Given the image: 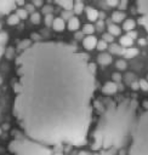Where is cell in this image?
Listing matches in <instances>:
<instances>
[{
  "label": "cell",
  "mask_w": 148,
  "mask_h": 155,
  "mask_svg": "<svg viewBox=\"0 0 148 155\" xmlns=\"http://www.w3.org/2000/svg\"><path fill=\"white\" fill-rule=\"evenodd\" d=\"M1 132H2V128L0 127V136H1Z\"/></svg>",
  "instance_id": "cell-50"
},
{
  "label": "cell",
  "mask_w": 148,
  "mask_h": 155,
  "mask_svg": "<svg viewBox=\"0 0 148 155\" xmlns=\"http://www.w3.org/2000/svg\"><path fill=\"white\" fill-rule=\"evenodd\" d=\"M102 39H103L106 42H108V44H112V42L114 41V36H113L110 33H104V34L102 35Z\"/></svg>",
  "instance_id": "cell-31"
},
{
  "label": "cell",
  "mask_w": 148,
  "mask_h": 155,
  "mask_svg": "<svg viewBox=\"0 0 148 155\" xmlns=\"http://www.w3.org/2000/svg\"><path fill=\"white\" fill-rule=\"evenodd\" d=\"M129 155H148V109L135 120L130 134Z\"/></svg>",
  "instance_id": "cell-3"
},
{
  "label": "cell",
  "mask_w": 148,
  "mask_h": 155,
  "mask_svg": "<svg viewBox=\"0 0 148 155\" xmlns=\"http://www.w3.org/2000/svg\"><path fill=\"white\" fill-rule=\"evenodd\" d=\"M19 17L16 15V13H11L8 17H7V24L8 25H17L19 23Z\"/></svg>",
  "instance_id": "cell-21"
},
{
  "label": "cell",
  "mask_w": 148,
  "mask_h": 155,
  "mask_svg": "<svg viewBox=\"0 0 148 155\" xmlns=\"http://www.w3.org/2000/svg\"><path fill=\"white\" fill-rule=\"evenodd\" d=\"M13 115L45 145H82L92 120L95 71L87 54L62 41H35L16 58Z\"/></svg>",
  "instance_id": "cell-1"
},
{
  "label": "cell",
  "mask_w": 148,
  "mask_h": 155,
  "mask_svg": "<svg viewBox=\"0 0 148 155\" xmlns=\"http://www.w3.org/2000/svg\"><path fill=\"white\" fill-rule=\"evenodd\" d=\"M127 35H129L131 39H136V38H137V33H136L135 30H130V31H127Z\"/></svg>",
  "instance_id": "cell-43"
},
{
  "label": "cell",
  "mask_w": 148,
  "mask_h": 155,
  "mask_svg": "<svg viewBox=\"0 0 148 155\" xmlns=\"http://www.w3.org/2000/svg\"><path fill=\"white\" fill-rule=\"evenodd\" d=\"M15 6V0H0V15H7Z\"/></svg>",
  "instance_id": "cell-7"
},
{
  "label": "cell",
  "mask_w": 148,
  "mask_h": 155,
  "mask_svg": "<svg viewBox=\"0 0 148 155\" xmlns=\"http://www.w3.org/2000/svg\"><path fill=\"white\" fill-rule=\"evenodd\" d=\"M138 44H140L141 46H144V45L147 44V41H146V39H143V38H141V39H138Z\"/></svg>",
  "instance_id": "cell-45"
},
{
  "label": "cell",
  "mask_w": 148,
  "mask_h": 155,
  "mask_svg": "<svg viewBox=\"0 0 148 155\" xmlns=\"http://www.w3.org/2000/svg\"><path fill=\"white\" fill-rule=\"evenodd\" d=\"M119 42H120V45L123 46V47H131L132 46V44H133V39H131L127 34L126 35H123V36H120V39H119Z\"/></svg>",
  "instance_id": "cell-15"
},
{
  "label": "cell",
  "mask_w": 148,
  "mask_h": 155,
  "mask_svg": "<svg viewBox=\"0 0 148 155\" xmlns=\"http://www.w3.org/2000/svg\"><path fill=\"white\" fill-rule=\"evenodd\" d=\"M79 155H90V154H89L87 151H80V153H79Z\"/></svg>",
  "instance_id": "cell-48"
},
{
  "label": "cell",
  "mask_w": 148,
  "mask_h": 155,
  "mask_svg": "<svg viewBox=\"0 0 148 155\" xmlns=\"http://www.w3.org/2000/svg\"><path fill=\"white\" fill-rule=\"evenodd\" d=\"M118 6H119V8H120V10H125V8H126V6H127V0H120Z\"/></svg>",
  "instance_id": "cell-39"
},
{
  "label": "cell",
  "mask_w": 148,
  "mask_h": 155,
  "mask_svg": "<svg viewBox=\"0 0 148 155\" xmlns=\"http://www.w3.org/2000/svg\"><path fill=\"white\" fill-rule=\"evenodd\" d=\"M52 28L55 31H63L64 28H66V22L62 17H56L53 18V22H52Z\"/></svg>",
  "instance_id": "cell-11"
},
{
  "label": "cell",
  "mask_w": 148,
  "mask_h": 155,
  "mask_svg": "<svg viewBox=\"0 0 148 155\" xmlns=\"http://www.w3.org/2000/svg\"><path fill=\"white\" fill-rule=\"evenodd\" d=\"M52 22H53V16H52V13L45 15V24H46V27H52Z\"/></svg>",
  "instance_id": "cell-32"
},
{
  "label": "cell",
  "mask_w": 148,
  "mask_h": 155,
  "mask_svg": "<svg viewBox=\"0 0 148 155\" xmlns=\"http://www.w3.org/2000/svg\"><path fill=\"white\" fill-rule=\"evenodd\" d=\"M61 17H62L64 21H68V19H70V18L73 17V12H72V10H64V11L62 12Z\"/></svg>",
  "instance_id": "cell-30"
},
{
  "label": "cell",
  "mask_w": 148,
  "mask_h": 155,
  "mask_svg": "<svg viewBox=\"0 0 148 155\" xmlns=\"http://www.w3.org/2000/svg\"><path fill=\"white\" fill-rule=\"evenodd\" d=\"M24 8L27 10V12H28V13H29V12H30V13H33V12H34V10H35V6H34L33 4H25V5H24Z\"/></svg>",
  "instance_id": "cell-37"
},
{
  "label": "cell",
  "mask_w": 148,
  "mask_h": 155,
  "mask_svg": "<svg viewBox=\"0 0 148 155\" xmlns=\"http://www.w3.org/2000/svg\"><path fill=\"white\" fill-rule=\"evenodd\" d=\"M130 85H131V88H132L133 91H137V90H140V84H138V81H132Z\"/></svg>",
  "instance_id": "cell-40"
},
{
  "label": "cell",
  "mask_w": 148,
  "mask_h": 155,
  "mask_svg": "<svg viewBox=\"0 0 148 155\" xmlns=\"http://www.w3.org/2000/svg\"><path fill=\"white\" fill-rule=\"evenodd\" d=\"M107 5L110 7H116L119 5V0H107Z\"/></svg>",
  "instance_id": "cell-38"
},
{
  "label": "cell",
  "mask_w": 148,
  "mask_h": 155,
  "mask_svg": "<svg viewBox=\"0 0 148 155\" xmlns=\"http://www.w3.org/2000/svg\"><path fill=\"white\" fill-rule=\"evenodd\" d=\"M138 103L126 98L109 105L101 115L93 131V150L120 149L130 138Z\"/></svg>",
  "instance_id": "cell-2"
},
{
  "label": "cell",
  "mask_w": 148,
  "mask_h": 155,
  "mask_svg": "<svg viewBox=\"0 0 148 155\" xmlns=\"http://www.w3.org/2000/svg\"><path fill=\"white\" fill-rule=\"evenodd\" d=\"M108 33H110L113 36H119L121 33V29L119 25H116V23H110L108 24Z\"/></svg>",
  "instance_id": "cell-17"
},
{
  "label": "cell",
  "mask_w": 148,
  "mask_h": 155,
  "mask_svg": "<svg viewBox=\"0 0 148 155\" xmlns=\"http://www.w3.org/2000/svg\"><path fill=\"white\" fill-rule=\"evenodd\" d=\"M85 10V6H84V2L78 0V1H74V5H73V12L75 15H81L82 11Z\"/></svg>",
  "instance_id": "cell-18"
},
{
  "label": "cell",
  "mask_w": 148,
  "mask_h": 155,
  "mask_svg": "<svg viewBox=\"0 0 148 155\" xmlns=\"http://www.w3.org/2000/svg\"><path fill=\"white\" fill-rule=\"evenodd\" d=\"M40 21H41V15H40L39 12H33V13L30 15V22H32L33 24H39Z\"/></svg>",
  "instance_id": "cell-25"
},
{
  "label": "cell",
  "mask_w": 148,
  "mask_h": 155,
  "mask_svg": "<svg viewBox=\"0 0 148 155\" xmlns=\"http://www.w3.org/2000/svg\"><path fill=\"white\" fill-rule=\"evenodd\" d=\"M123 46L121 45H116V44H110L109 46V51L110 53H114V54H120V53H124V50L121 48Z\"/></svg>",
  "instance_id": "cell-20"
},
{
  "label": "cell",
  "mask_w": 148,
  "mask_h": 155,
  "mask_svg": "<svg viewBox=\"0 0 148 155\" xmlns=\"http://www.w3.org/2000/svg\"><path fill=\"white\" fill-rule=\"evenodd\" d=\"M137 12L140 15L138 22L148 33V0H137Z\"/></svg>",
  "instance_id": "cell-5"
},
{
  "label": "cell",
  "mask_w": 148,
  "mask_h": 155,
  "mask_svg": "<svg viewBox=\"0 0 148 155\" xmlns=\"http://www.w3.org/2000/svg\"><path fill=\"white\" fill-rule=\"evenodd\" d=\"M30 39L35 42V41H40V35L39 34H35V33H33L32 35H30Z\"/></svg>",
  "instance_id": "cell-42"
},
{
  "label": "cell",
  "mask_w": 148,
  "mask_h": 155,
  "mask_svg": "<svg viewBox=\"0 0 148 155\" xmlns=\"http://www.w3.org/2000/svg\"><path fill=\"white\" fill-rule=\"evenodd\" d=\"M138 84H140V90H142L144 92H148V80L147 79L138 80Z\"/></svg>",
  "instance_id": "cell-29"
},
{
  "label": "cell",
  "mask_w": 148,
  "mask_h": 155,
  "mask_svg": "<svg viewBox=\"0 0 148 155\" xmlns=\"http://www.w3.org/2000/svg\"><path fill=\"white\" fill-rule=\"evenodd\" d=\"M125 79H126V82H127V84H131L132 81H135V75H133L132 73H127V74L125 75Z\"/></svg>",
  "instance_id": "cell-36"
},
{
  "label": "cell",
  "mask_w": 148,
  "mask_h": 155,
  "mask_svg": "<svg viewBox=\"0 0 148 155\" xmlns=\"http://www.w3.org/2000/svg\"><path fill=\"white\" fill-rule=\"evenodd\" d=\"M56 155H62V154H56Z\"/></svg>",
  "instance_id": "cell-52"
},
{
  "label": "cell",
  "mask_w": 148,
  "mask_h": 155,
  "mask_svg": "<svg viewBox=\"0 0 148 155\" xmlns=\"http://www.w3.org/2000/svg\"><path fill=\"white\" fill-rule=\"evenodd\" d=\"M7 33L6 31H4L2 30V27H1V24H0V57L5 53V45H6V42H7Z\"/></svg>",
  "instance_id": "cell-12"
},
{
  "label": "cell",
  "mask_w": 148,
  "mask_h": 155,
  "mask_svg": "<svg viewBox=\"0 0 148 155\" xmlns=\"http://www.w3.org/2000/svg\"><path fill=\"white\" fill-rule=\"evenodd\" d=\"M137 53H138V50H137V48L129 47V48L124 50V54H125V57H126V58H132V57H135Z\"/></svg>",
  "instance_id": "cell-23"
},
{
  "label": "cell",
  "mask_w": 148,
  "mask_h": 155,
  "mask_svg": "<svg viewBox=\"0 0 148 155\" xmlns=\"http://www.w3.org/2000/svg\"><path fill=\"white\" fill-rule=\"evenodd\" d=\"M112 54L110 53H107V52H101L98 56H97V62L101 64V65H108L112 63Z\"/></svg>",
  "instance_id": "cell-10"
},
{
  "label": "cell",
  "mask_w": 148,
  "mask_h": 155,
  "mask_svg": "<svg viewBox=\"0 0 148 155\" xmlns=\"http://www.w3.org/2000/svg\"><path fill=\"white\" fill-rule=\"evenodd\" d=\"M85 12H86V17H87V19L90 22H96L98 19V17H99V12L96 8L91 7V6L85 7Z\"/></svg>",
  "instance_id": "cell-9"
},
{
  "label": "cell",
  "mask_w": 148,
  "mask_h": 155,
  "mask_svg": "<svg viewBox=\"0 0 148 155\" xmlns=\"http://www.w3.org/2000/svg\"><path fill=\"white\" fill-rule=\"evenodd\" d=\"M2 84V78H1V75H0V85Z\"/></svg>",
  "instance_id": "cell-49"
},
{
  "label": "cell",
  "mask_w": 148,
  "mask_h": 155,
  "mask_svg": "<svg viewBox=\"0 0 148 155\" xmlns=\"http://www.w3.org/2000/svg\"><path fill=\"white\" fill-rule=\"evenodd\" d=\"M32 44H33V42H32L29 39H24V40H22V41L18 44V47H17V48H18V50H19V52H21V51L25 50L27 47H29Z\"/></svg>",
  "instance_id": "cell-24"
},
{
  "label": "cell",
  "mask_w": 148,
  "mask_h": 155,
  "mask_svg": "<svg viewBox=\"0 0 148 155\" xmlns=\"http://www.w3.org/2000/svg\"><path fill=\"white\" fill-rule=\"evenodd\" d=\"M15 4H16L17 6H24V5H25L24 0H15Z\"/></svg>",
  "instance_id": "cell-44"
},
{
  "label": "cell",
  "mask_w": 148,
  "mask_h": 155,
  "mask_svg": "<svg viewBox=\"0 0 148 155\" xmlns=\"http://www.w3.org/2000/svg\"><path fill=\"white\" fill-rule=\"evenodd\" d=\"M115 67H116L118 70H125L127 68V63H126L125 59H118L115 62Z\"/></svg>",
  "instance_id": "cell-26"
},
{
  "label": "cell",
  "mask_w": 148,
  "mask_h": 155,
  "mask_svg": "<svg viewBox=\"0 0 148 155\" xmlns=\"http://www.w3.org/2000/svg\"><path fill=\"white\" fill-rule=\"evenodd\" d=\"M103 25H104L103 21H98V22H97V28H98V29H102V28H103Z\"/></svg>",
  "instance_id": "cell-46"
},
{
  "label": "cell",
  "mask_w": 148,
  "mask_h": 155,
  "mask_svg": "<svg viewBox=\"0 0 148 155\" xmlns=\"http://www.w3.org/2000/svg\"><path fill=\"white\" fill-rule=\"evenodd\" d=\"M80 27V21L78 17H72L70 19H68V24H67V28L70 30V31H76Z\"/></svg>",
  "instance_id": "cell-13"
},
{
  "label": "cell",
  "mask_w": 148,
  "mask_h": 155,
  "mask_svg": "<svg viewBox=\"0 0 148 155\" xmlns=\"http://www.w3.org/2000/svg\"><path fill=\"white\" fill-rule=\"evenodd\" d=\"M16 15L19 17V19H25L27 17H28V12H27V10L23 7V8H18L17 11H16Z\"/></svg>",
  "instance_id": "cell-28"
},
{
  "label": "cell",
  "mask_w": 148,
  "mask_h": 155,
  "mask_svg": "<svg viewBox=\"0 0 148 155\" xmlns=\"http://www.w3.org/2000/svg\"><path fill=\"white\" fill-rule=\"evenodd\" d=\"M32 4L35 7H42V0H32Z\"/></svg>",
  "instance_id": "cell-41"
},
{
  "label": "cell",
  "mask_w": 148,
  "mask_h": 155,
  "mask_svg": "<svg viewBox=\"0 0 148 155\" xmlns=\"http://www.w3.org/2000/svg\"><path fill=\"white\" fill-rule=\"evenodd\" d=\"M112 21L114 23H120V22H124L125 21V13L120 10V11H114L112 13Z\"/></svg>",
  "instance_id": "cell-14"
},
{
  "label": "cell",
  "mask_w": 148,
  "mask_h": 155,
  "mask_svg": "<svg viewBox=\"0 0 148 155\" xmlns=\"http://www.w3.org/2000/svg\"><path fill=\"white\" fill-rule=\"evenodd\" d=\"M118 91V85L116 82H114L113 80L112 81H107L103 86H102V92L107 96H110V94H114L115 92Z\"/></svg>",
  "instance_id": "cell-8"
},
{
  "label": "cell",
  "mask_w": 148,
  "mask_h": 155,
  "mask_svg": "<svg viewBox=\"0 0 148 155\" xmlns=\"http://www.w3.org/2000/svg\"><path fill=\"white\" fill-rule=\"evenodd\" d=\"M82 34H84L82 31H80V33H76V34H75V38H76V39H82Z\"/></svg>",
  "instance_id": "cell-47"
},
{
  "label": "cell",
  "mask_w": 148,
  "mask_h": 155,
  "mask_svg": "<svg viewBox=\"0 0 148 155\" xmlns=\"http://www.w3.org/2000/svg\"><path fill=\"white\" fill-rule=\"evenodd\" d=\"M8 59H11L12 57H13V48L12 47H7L6 50H5V53H4Z\"/></svg>",
  "instance_id": "cell-35"
},
{
  "label": "cell",
  "mask_w": 148,
  "mask_h": 155,
  "mask_svg": "<svg viewBox=\"0 0 148 155\" xmlns=\"http://www.w3.org/2000/svg\"><path fill=\"white\" fill-rule=\"evenodd\" d=\"M121 79H123V76H121V74H120V73L115 71V73H113V74H112V80H113L114 82H120V81H121Z\"/></svg>",
  "instance_id": "cell-33"
},
{
  "label": "cell",
  "mask_w": 148,
  "mask_h": 155,
  "mask_svg": "<svg viewBox=\"0 0 148 155\" xmlns=\"http://www.w3.org/2000/svg\"><path fill=\"white\" fill-rule=\"evenodd\" d=\"M95 155H98V154H95Z\"/></svg>",
  "instance_id": "cell-53"
},
{
  "label": "cell",
  "mask_w": 148,
  "mask_h": 155,
  "mask_svg": "<svg viewBox=\"0 0 148 155\" xmlns=\"http://www.w3.org/2000/svg\"><path fill=\"white\" fill-rule=\"evenodd\" d=\"M146 79H147V80H148V74H147V78H146Z\"/></svg>",
  "instance_id": "cell-51"
},
{
  "label": "cell",
  "mask_w": 148,
  "mask_h": 155,
  "mask_svg": "<svg viewBox=\"0 0 148 155\" xmlns=\"http://www.w3.org/2000/svg\"><path fill=\"white\" fill-rule=\"evenodd\" d=\"M56 2L64 10H72L74 5V0H56Z\"/></svg>",
  "instance_id": "cell-19"
},
{
  "label": "cell",
  "mask_w": 148,
  "mask_h": 155,
  "mask_svg": "<svg viewBox=\"0 0 148 155\" xmlns=\"http://www.w3.org/2000/svg\"><path fill=\"white\" fill-rule=\"evenodd\" d=\"M82 33H84L85 35H92V34L95 33V25L91 24V23L85 24V25L82 27Z\"/></svg>",
  "instance_id": "cell-22"
},
{
  "label": "cell",
  "mask_w": 148,
  "mask_h": 155,
  "mask_svg": "<svg viewBox=\"0 0 148 155\" xmlns=\"http://www.w3.org/2000/svg\"><path fill=\"white\" fill-rule=\"evenodd\" d=\"M52 11H53V7L51 5H42V13L49 15V13H52Z\"/></svg>",
  "instance_id": "cell-34"
},
{
  "label": "cell",
  "mask_w": 148,
  "mask_h": 155,
  "mask_svg": "<svg viewBox=\"0 0 148 155\" xmlns=\"http://www.w3.org/2000/svg\"><path fill=\"white\" fill-rule=\"evenodd\" d=\"M96 48L98 51H106L108 48V42H106L103 39L102 40H98L97 41V45H96Z\"/></svg>",
  "instance_id": "cell-27"
},
{
  "label": "cell",
  "mask_w": 148,
  "mask_h": 155,
  "mask_svg": "<svg viewBox=\"0 0 148 155\" xmlns=\"http://www.w3.org/2000/svg\"><path fill=\"white\" fill-rule=\"evenodd\" d=\"M97 38L92 34V35H86L84 39H82V46L85 50L87 51H91L93 48H96V45H97Z\"/></svg>",
  "instance_id": "cell-6"
},
{
  "label": "cell",
  "mask_w": 148,
  "mask_h": 155,
  "mask_svg": "<svg viewBox=\"0 0 148 155\" xmlns=\"http://www.w3.org/2000/svg\"><path fill=\"white\" fill-rule=\"evenodd\" d=\"M8 150L13 155H52L49 145L36 142L29 137H17L8 143Z\"/></svg>",
  "instance_id": "cell-4"
},
{
  "label": "cell",
  "mask_w": 148,
  "mask_h": 155,
  "mask_svg": "<svg viewBox=\"0 0 148 155\" xmlns=\"http://www.w3.org/2000/svg\"><path fill=\"white\" fill-rule=\"evenodd\" d=\"M135 25H136V22L132 19V18H127L123 22V29L125 31H130V30H133L135 29Z\"/></svg>",
  "instance_id": "cell-16"
}]
</instances>
